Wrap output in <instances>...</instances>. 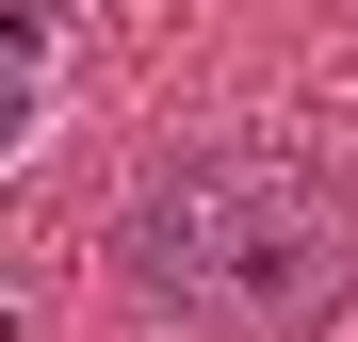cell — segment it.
Listing matches in <instances>:
<instances>
[{
	"label": "cell",
	"instance_id": "obj_2",
	"mask_svg": "<svg viewBox=\"0 0 358 342\" xmlns=\"http://www.w3.org/2000/svg\"><path fill=\"white\" fill-rule=\"evenodd\" d=\"M49 66H66V17H49V0H0V163H17V131L49 114Z\"/></svg>",
	"mask_w": 358,
	"mask_h": 342
},
{
	"label": "cell",
	"instance_id": "obj_1",
	"mask_svg": "<svg viewBox=\"0 0 358 342\" xmlns=\"http://www.w3.org/2000/svg\"><path fill=\"white\" fill-rule=\"evenodd\" d=\"M98 261L179 342H326L358 310V180L277 131H196L114 196Z\"/></svg>",
	"mask_w": 358,
	"mask_h": 342
}]
</instances>
